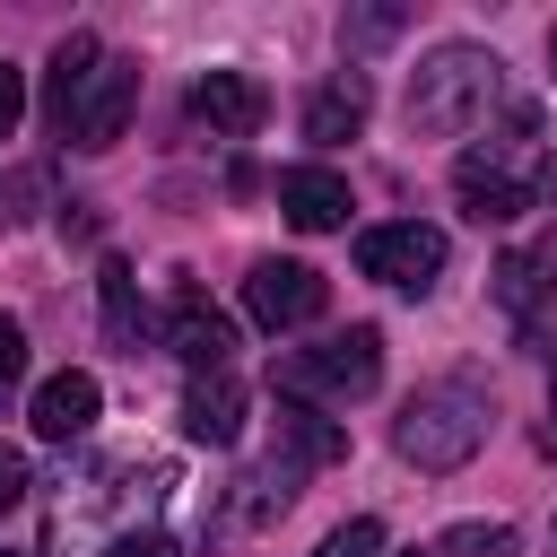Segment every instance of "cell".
I'll return each instance as SVG.
<instances>
[{
  "label": "cell",
  "instance_id": "6da1fadb",
  "mask_svg": "<svg viewBox=\"0 0 557 557\" xmlns=\"http://www.w3.org/2000/svg\"><path fill=\"white\" fill-rule=\"evenodd\" d=\"M487 444V392L444 374V383H418L392 418V453L418 461V470H461L470 453Z\"/></svg>",
  "mask_w": 557,
  "mask_h": 557
},
{
  "label": "cell",
  "instance_id": "7a4b0ae2",
  "mask_svg": "<svg viewBox=\"0 0 557 557\" xmlns=\"http://www.w3.org/2000/svg\"><path fill=\"white\" fill-rule=\"evenodd\" d=\"M496 52L487 44H435L426 61H418V78H409V131L418 139H453V131H470L487 104H496Z\"/></svg>",
  "mask_w": 557,
  "mask_h": 557
},
{
  "label": "cell",
  "instance_id": "3957f363",
  "mask_svg": "<svg viewBox=\"0 0 557 557\" xmlns=\"http://www.w3.org/2000/svg\"><path fill=\"white\" fill-rule=\"evenodd\" d=\"M374 383H383V331H374V322H348L339 339L287 348V357L270 366V392H278L287 409H339V400H366Z\"/></svg>",
  "mask_w": 557,
  "mask_h": 557
},
{
  "label": "cell",
  "instance_id": "277c9868",
  "mask_svg": "<svg viewBox=\"0 0 557 557\" xmlns=\"http://www.w3.org/2000/svg\"><path fill=\"white\" fill-rule=\"evenodd\" d=\"M357 270L383 278V287H400V296H426L435 270H444V226H426V218L366 226V235H357Z\"/></svg>",
  "mask_w": 557,
  "mask_h": 557
},
{
  "label": "cell",
  "instance_id": "5b68a950",
  "mask_svg": "<svg viewBox=\"0 0 557 557\" xmlns=\"http://www.w3.org/2000/svg\"><path fill=\"white\" fill-rule=\"evenodd\" d=\"M131 104H139V61L104 52V61L87 70V87H78V104H70V122H61V139L87 148V157H104V148L131 131Z\"/></svg>",
  "mask_w": 557,
  "mask_h": 557
},
{
  "label": "cell",
  "instance_id": "8992f818",
  "mask_svg": "<svg viewBox=\"0 0 557 557\" xmlns=\"http://www.w3.org/2000/svg\"><path fill=\"white\" fill-rule=\"evenodd\" d=\"M322 305H331V287H322V270L313 261H252L244 270V313L261 322V331H305V322H322Z\"/></svg>",
  "mask_w": 557,
  "mask_h": 557
},
{
  "label": "cell",
  "instance_id": "52a82bcc",
  "mask_svg": "<svg viewBox=\"0 0 557 557\" xmlns=\"http://www.w3.org/2000/svg\"><path fill=\"white\" fill-rule=\"evenodd\" d=\"M505 148H513V139H496V148H470V157L453 165V183H461V209H470L479 226H513V218L531 209V183H513V174H505Z\"/></svg>",
  "mask_w": 557,
  "mask_h": 557
},
{
  "label": "cell",
  "instance_id": "ba28073f",
  "mask_svg": "<svg viewBox=\"0 0 557 557\" xmlns=\"http://www.w3.org/2000/svg\"><path fill=\"white\" fill-rule=\"evenodd\" d=\"M165 339H174V357H183L191 374H226V357H235V322H226V313H218L200 287H183V296H174Z\"/></svg>",
  "mask_w": 557,
  "mask_h": 557
},
{
  "label": "cell",
  "instance_id": "9c48e42d",
  "mask_svg": "<svg viewBox=\"0 0 557 557\" xmlns=\"http://www.w3.org/2000/svg\"><path fill=\"white\" fill-rule=\"evenodd\" d=\"M96 409H104V392H96V374H78V366L44 374V383H35V400H26V418H35V435H44V444H78V435L96 426Z\"/></svg>",
  "mask_w": 557,
  "mask_h": 557
},
{
  "label": "cell",
  "instance_id": "30bf717a",
  "mask_svg": "<svg viewBox=\"0 0 557 557\" xmlns=\"http://www.w3.org/2000/svg\"><path fill=\"white\" fill-rule=\"evenodd\" d=\"M348 174H331V165H287L278 174V218L287 226H305V235H331V226H348Z\"/></svg>",
  "mask_w": 557,
  "mask_h": 557
},
{
  "label": "cell",
  "instance_id": "8fae6325",
  "mask_svg": "<svg viewBox=\"0 0 557 557\" xmlns=\"http://www.w3.org/2000/svg\"><path fill=\"white\" fill-rule=\"evenodd\" d=\"M191 113L209 122V139H252L261 113H270V96H261L244 70H209V78L191 87Z\"/></svg>",
  "mask_w": 557,
  "mask_h": 557
},
{
  "label": "cell",
  "instance_id": "7c38bea8",
  "mask_svg": "<svg viewBox=\"0 0 557 557\" xmlns=\"http://www.w3.org/2000/svg\"><path fill=\"white\" fill-rule=\"evenodd\" d=\"M183 435H191V444H235V435H244V383H235V374H191V392H183Z\"/></svg>",
  "mask_w": 557,
  "mask_h": 557
},
{
  "label": "cell",
  "instance_id": "4fadbf2b",
  "mask_svg": "<svg viewBox=\"0 0 557 557\" xmlns=\"http://www.w3.org/2000/svg\"><path fill=\"white\" fill-rule=\"evenodd\" d=\"M366 113H374L366 78H331V87H313V96H305V139H313V148H339V139H357V131H366Z\"/></svg>",
  "mask_w": 557,
  "mask_h": 557
},
{
  "label": "cell",
  "instance_id": "5bb4252c",
  "mask_svg": "<svg viewBox=\"0 0 557 557\" xmlns=\"http://www.w3.org/2000/svg\"><path fill=\"white\" fill-rule=\"evenodd\" d=\"M96 61H104L96 35H61V52H52V70H44V113H52V131L70 122V104H78V87H87Z\"/></svg>",
  "mask_w": 557,
  "mask_h": 557
},
{
  "label": "cell",
  "instance_id": "9a60e30c",
  "mask_svg": "<svg viewBox=\"0 0 557 557\" xmlns=\"http://www.w3.org/2000/svg\"><path fill=\"white\" fill-rule=\"evenodd\" d=\"M235 487H244V496H235V513H244V522H278V513L296 505V461L270 444V461H252Z\"/></svg>",
  "mask_w": 557,
  "mask_h": 557
},
{
  "label": "cell",
  "instance_id": "2e32d148",
  "mask_svg": "<svg viewBox=\"0 0 557 557\" xmlns=\"http://www.w3.org/2000/svg\"><path fill=\"white\" fill-rule=\"evenodd\" d=\"M96 296H104V339L139 357V331H148V305H139V278H131V261H104V278H96Z\"/></svg>",
  "mask_w": 557,
  "mask_h": 557
},
{
  "label": "cell",
  "instance_id": "e0dca14e",
  "mask_svg": "<svg viewBox=\"0 0 557 557\" xmlns=\"http://www.w3.org/2000/svg\"><path fill=\"white\" fill-rule=\"evenodd\" d=\"M278 453H287L296 470H313V461H339V453H348V435H339L322 409H278Z\"/></svg>",
  "mask_w": 557,
  "mask_h": 557
},
{
  "label": "cell",
  "instance_id": "ac0fdd59",
  "mask_svg": "<svg viewBox=\"0 0 557 557\" xmlns=\"http://www.w3.org/2000/svg\"><path fill=\"white\" fill-rule=\"evenodd\" d=\"M435 557H522V531L513 522H453Z\"/></svg>",
  "mask_w": 557,
  "mask_h": 557
},
{
  "label": "cell",
  "instance_id": "d6986e66",
  "mask_svg": "<svg viewBox=\"0 0 557 557\" xmlns=\"http://www.w3.org/2000/svg\"><path fill=\"white\" fill-rule=\"evenodd\" d=\"M322 557H383V522H374V513H357V522H339V531L322 540Z\"/></svg>",
  "mask_w": 557,
  "mask_h": 557
},
{
  "label": "cell",
  "instance_id": "ffe728a7",
  "mask_svg": "<svg viewBox=\"0 0 557 557\" xmlns=\"http://www.w3.org/2000/svg\"><path fill=\"white\" fill-rule=\"evenodd\" d=\"M496 296H505L513 313H531V296H540V261H531V252H513V261L496 270Z\"/></svg>",
  "mask_w": 557,
  "mask_h": 557
},
{
  "label": "cell",
  "instance_id": "44dd1931",
  "mask_svg": "<svg viewBox=\"0 0 557 557\" xmlns=\"http://www.w3.org/2000/svg\"><path fill=\"white\" fill-rule=\"evenodd\" d=\"M26 383V322L17 313H0V400Z\"/></svg>",
  "mask_w": 557,
  "mask_h": 557
},
{
  "label": "cell",
  "instance_id": "7402d4cb",
  "mask_svg": "<svg viewBox=\"0 0 557 557\" xmlns=\"http://www.w3.org/2000/svg\"><path fill=\"white\" fill-rule=\"evenodd\" d=\"M17 122H26V70H9V61H0V139H9Z\"/></svg>",
  "mask_w": 557,
  "mask_h": 557
},
{
  "label": "cell",
  "instance_id": "603a6c76",
  "mask_svg": "<svg viewBox=\"0 0 557 557\" xmlns=\"http://www.w3.org/2000/svg\"><path fill=\"white\" fill-rule=\"evenodd\" d=\"M26 487H35V479H26V453H9V444H0V513H9V505H26Z\"/></svg>",
  "mask_w": 557,
  "mask_h": 557
},
{
  "label": "cell",
  "instance_id": "cb8c5ba5",
  "mask_svg": "<svg viewBox=\"0 0 557 557\" xmlns=\"http://www.w3.org/2000/svg\"><path fill=\"white\" fill-rule=\"evenodd\" d=\"M104 557H174V540H157V531H122Z\"/></svg>",
  "mask_w": 557,
  "mask_h": 557
},
{
  "label": "cell",
  "instance_id": "d4e9b609",
  "mask_svg": "<svg viewBox=\"0 0 557 557\" xmlns=\"http://www.w3.org/2000/svg\"><path fill=\"white\" fill-rule=\"evenodd\" d=\"M548 70H557V26H548Z\"/></svg>",
  "mask_w": 557,
  "mask_h": 557
},
{
  "label": "cell",
  "instance_id": "484cf974",
  "mask_svg": "<svg viewBox=\"0 0 557 557\" xmlns=\"http://www.w3.org/2000/svg\"><path fill=\"white\" fill-rule=\"evenodd\" d=\"M400 557H435V548H400Z\"/></svg>",
  "mask_w": 557,
  "mask_h": 557
},
{
  "label": "cell",
  "instance_id": "4316f807",
  "mask_svg": "<svg viewBox=\"0 0 557 557\" xmlns=\"http://www.w3.org/2000/svg\"><path fill=\"white\" fill-rule=\"evenodd\" d=\"M548 409H557V374H548Z\"/></svg>",
  "mask_w": 557,
  "mask_h": 557
},
{
  "label": "cell",
  "instance_id": "83f0119b",
  "mask_svg": "<svg viewBox=\"0 0 557 557\" xmlns=\"http://www.w3.org/2000/svg\"><path fill=\"white\" fill-rule=\"evenodd\" d=\"M0 557H17V548H0Z\"/></svg>",
  "mask_w": 557,
  "mask_h": 557
}]
</instances>
